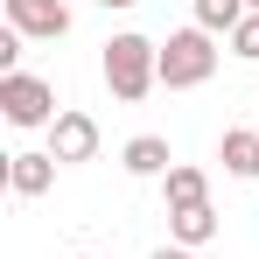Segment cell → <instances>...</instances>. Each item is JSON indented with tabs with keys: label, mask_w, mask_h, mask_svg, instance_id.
I'll return each instance as SVG.
<instances>
[{
	"label": "cell",
	"mask_w": 259,
	"mask_h": 259,
	"mask_svg": "<svg viewBox=\"0 0 259 259\" xmlns=\"http://www.w3.org/2000/svg\"><path fill=\"white\" fill-rule=\"evenodd\" d=\"M98 7H133V0H98Z\"/></svg>",
	"instance_id": "14"
},
{
	"label": "cell",
	"mask_w": 259,
	"mask_h": 259,
	"mask_svg": "<svg viewBox=\"0 0 259 259\" xmlns=\"http://www.w3.org/2000/svg\"><path fill=\"white\" fill-rule=\"evenodd\" d=\"M217 77V35L210 28H175L168 42H161V84L168 91H196V84H210Z\"/></svg>",
	"instance_id": "2"
},
{
	"label": "cell",
	"mask_w": 259,
	"mask_h": 259,
	"mask_svg": "<svg viewBox=\"0 0 259 259\" xmlns=\"http://www.w3.org/2000/svg\"><path fill=\"white\" fill-rule=\"evenodd\" d=\"M56 154H7V189L14 196H49V182H56Z\"/></svg>",
	"instance_id": "7"
},
{
	"label": "cell",
	"mask_w": 259,
	"mask_h": 259,
	"mask_svg": "<svg viewBox=\"0 0 259 259\" xmlns=\"http://www.w3.org/2000/svg\"><path fill=\"white\" fill-rule=\"evenodd\" d=\"M49 154H56L63 168H70V161H91V154H98V119H91V112H56Z\"/></svg>",
	"instance_id": "5"
},
{
	"label": "cell",
	"mask_w": 259,
	"mask_h": 259,
	"mask_svg": "<svg viewBox=\"0 0 259 259\" xmlns=\"http://www.w3.org/2000/svg\"><path fill=\"white\" fill-rule=\"evenodd\" d=\"M161 196H168V210H189V203H210V175L189 168V161H175L161 175Z\"/></svg>",
	"instance_id": "9"
},
{
	"label": "cell",
	"mask_w": 259,
	"mask_h": 259,
	"mask_svg": "<svg viewBox=\"0 0 259 259\" xmlns=\"http://www.w3.org/2000/svg\"><path fill=\"white\" fill-rule=\"evenodd\" d=\"M105 84L119 105H140L147 91L161 84V42H147V35H112L105 42Z\"/></svg>",
	"instance_id": "1"
},
{
	"label": "cell",
	"mask_w": 259,
	"mask_h": 259,
	"mask_svg": "<svg viewBox=\"0 0 259 259\" xmlns=\"http://www.w3.org/2000/svg\"><path fill=\"white\" fill-rule=\"evenodd\" d=\"M217 161H224V175L252 182L259 175V126H231L224 140H217Z\"/></svg>",
	"instance_id": "8"
},
{
	"label": "cell",
	"mask_w": 259,
	"mask_h": 259,
	"mask_svg": "<svg viewBox=\"0 0 259 259\" xmlns=\"http://www.w3.org/2000/svg\"><path fill=\"white\" fill-rule=\"evenodd\" d=\"M154 259H196V252H189V245H161Z\"/></svg>",
	"instance_id": "13"
},
{
	"label": "cell",
	"mask_w": 259,
	"mask_h": 259,
	"mask_svg": "<svg viewBox=\"0 0 259 259\" xmlns=\"http://www.w3.org/2000/svg\"><path fill=\"white\" fill-rule=\"evenodd\" d=\"M77 259H91V252H77Z\"/></svg>",
	"instance_id": "16"
},
{
	"label": "cell",
	"mask_w": 259,
	"mask_h": 259,
	"mask_svg": "<svg viewBox=\"0 0 259 259\" xmlns=\"http://www.w3.org/2000/svg\"><path fill=\"white\" fill-rule=\"evenodd\" d=\"M0 112H7V126H56V91L14 70V77H0Z\"/></svg>",
	"instance_id": "3"
},
{
	"label": "cell",
	"mask_w": 259,
	"mask_h": 259,
	"mask_svg": "<svg viewBox=\"0 0 259 259\" xmlns=\"http://www.w3.org/2000/svg\"><path fill=\"white\" fill-rule=\"evenodd\" d=\"M7 28L28 42H56V35H70V7L63 0H7Z\"/></svg>",
	"instance_id": "4"
},
{
	"label": "cell",
	"mask_w": 259,
	"mask_h": 259,
	"mask_svg": "<svg viewBox=\"0 0 259 259\" xmlns=\"http://www.w3.org/2000/svg\"><path fill=\"white\" fill-rule=\"evenodd\" d=\"M245 14H252L245 0H196V28H210V35H231Z\"/></svg>",
	"instance_id": "11"
},
{
	"label": "cell",
	"mask_w": 259,
	"mask_h": 259,
	"mask_svg": "<svg viewBox=\"0 0 259 259\" xmlns=\"http://www.w3.org/2000/svg\"><path fill=\"white\" fill-rule=\"evenodd\" d=\"M245 7H252V14H259V0H245Z\"/></svg>",
	"instance_id": "15"
},
{
	"label": "cell",
	"mask_w": 259,
	"mask_h": 259,
	"mask_svg": "<svg viewBox=\"0 0 259 259\" xmlns=\"http://www.w3.org/2000/svg\"><path fill=\"white\" fill-rule=\"evenodd\" d=\"M119 168L140 175V182H154V175L175 168V154H168V140H161V133H133L126 147H119Z\"/></svg>",
	"instance_id": "6"
},
{
	"label": "cell",
	"mask_w": 259,
	"mask_h": 259,
	"mask_svg": "<svg viewBox=\"0 0 259 259\" xmlns=\"http://www.w3.org/2000/svg\"><path fill=\"white\" fill-rule=\"evenodd\" d=\"M231 56H245V63H259V14H245V21L231 28Z\"/></svg>",
	"instance_id": "12"
},
{
	"label": "cell",
	"mask_w": 259,
	"mask_h": 259,
	"mask_svg": "<svg viewBox=\"0 0 259 259\" xmlns=\"http://www.w3.org/2000/svg\"><path fill=\"white\" fill-rule=\"evenodd\" d=\"M168 238H175V245H189V252H196V245H210V238H217V210H210V203L168 210Z\"/></svg>",
	"instance_id": "10"
}]
</instances>
